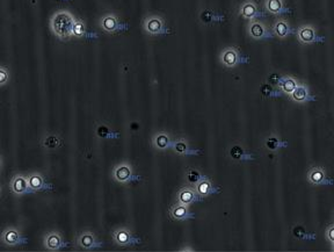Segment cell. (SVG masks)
I'll list each match as a JSON object with an SVG mask.
<instances>
[{
	"label": "cell",
	"mask_w": 334,
	"mask_h": 252,
	"mask_svg": "<svg viewBox=\"0 0 334 252\" xmlns=\"http://www.w3.org/2000/svg\"><path fill=\"white\" fill-rule=\"evenodd\" d=\"M8 79H9L8 70L6 69L5 66H1V68H0V82H1V86L6 85Z\"/></svg>",
	"instance_id": "cell-34"
},
{
	"label": "cell",
	"mask_w": 334,
	"mask_h": 252,
	"mask_svg": "<svg viewBox=\"0 0 334 252\" xmlns=\"http://www.w3.org/2000/svg\"><path fill=\"white\" fill-rule=\"evenodd\" d=\"M103 242L97 237V235L91 230H84L78 235L77 247L81 250L92 251L103 247Z\"/></svg>",
	"instance_id": "cell-6"
},
{
	"label": "cell",
	"mask_w": 334,
	"mask_h": 252,
	"mask_svg": "<svg viewBox=\"0 0 334 252\" xmlns=\"http://www.w3.org/2000/svg\"><path fill=\"white\" fill-rule=\"evenodd\" d=\"M219 62L228 69H233L241 63H246L247 58H243L239 50L234 47H227L219 55Z\"/></svg>",
	"instance_id": "cell-3"
},
{
	"label": "cell",
	"mask_w": 334,
	"mask_h": 252,
	"mask_svg": "<svg viewBox=\"0 0 334 252\" xmlns=\"http://www.w3.org/2000/svg\"><path fill=\"white\" fill-rule=\"evenodd\" d=\"M247 34L251 39L253 40H265V39H272V33L268 30V28L262 21L260 20H253L250 21L249 26H247Z\"/></svg>",
	"instance_id": "cell-11"
},
{
	"label": "cell",
	"mask_w": 334,
	"mask_h": 252,
	"mask_svg": "<svg viewBox=\"0 0 334 252\" xmlns=\"http://www.w3.org/2000/svg\"><path fill=\"white\" fill-rule=\"evenodd\" d=\"M239 15L241 18L246 19V20L253 21L257 20V18L259 17V9H257V6L253 0H246V1L243 2L240 6V11Z\"/></svg>",
	"instance_id": "cell-21"
},
{
	"label": "cell",
	"mask_w": 334,
	"mask_h": 252,
	"mask_svg": "<svg viewBox=\"0 0 334 252\" xmlns=\"http://www.w3.org/2000/svg\"><path fill=\"white\" fill-rule=\"evenodd\" d=\"M195 191H196V193L199 194L200 197H206L209 196H212V194L218 193L219 188L215 187L211 181H210L205 175V177H203L202 179L195 185Z\"/></svg>",
	"instance_id": "cell-20"
},
{
	"label": "cell",
	"mask_w": 334,
	"mask_h": 252,
	"mask_svg": "<svg viewBox=\"0 0 334 252\" xmlns=\"http://www.w3.org/2000/svg\"><path fill=\"white\" fill-rule=\"evenodd\" d=\"M113 239L119 247H131L141 243V238L136 237L128 228H117L113 231Z\"/></svg>",
	"instance_id": "cell-8"
},
{
	"label": "cell",
	"mask_w": 334,
	"mask_h": 252,
	"mask_svg": "<svg viewBox=\"0 0 334 252\" xmlns=\"http://www.w3.org/2000/svg\"><path fill=\"white\" fill-rule=\"evenodd\" d=\"M60 144H62V141H60L59 136L55 135V134H49V135L44 136L42 141L43 148H46L47 150H55L59 148Z\"/></svg>",
	"instance_id": "cell-29"
},
{
	"label": "cell",
	"mask_w": 334,
	"mask_h": 252,
	"mask_svg": "<svg viewBox=\"0 0 334 252\" xmlns=\"http://www.w3.org/2000/svg\"><path fill=\"white\" fill-rule=\"evenodd\" d=\"M265 8L268 13L273 15H279L287 12V7L284 6L283 0H266Z\"/></svg>",
	"instance_id": "cell-24"
},
{
	"label": "cell",
	"mask_w": 334,
	"mask_h": 252,
	"mask_svg": "<svg viewBox=\"0 0 334 252\" xmlns=\"http://www.w3.org/2000/svg\"><path fill=\"white\" fill-rule=\"evenodd\" d=\"M174 140H172L171 135L166 132H158L152 137V146L158 151H166L172 149Z\"/></svg>",
	"instance_id": "cell-14"
},
{
	"label": "cell",
	"mask_w": 334,
	"mask_h": 252,
	"mask_svg": "<svg viewBox=\"0 0 334 252\" xmlns=\"http://www.w3.org/2000/svg\"><path fill=\"white\" fill-rule=\"evenodd\" d=\"M200 19H201L202 24L209 25V24H211V22L223 21L224 20V17L216 14L212 9L206 8V9H203V11L201 12V14H200Z\"/></svg>",
	"instance_id": "cell-28"
},
{
	"label": "cell",
	"mask_w": 334,
	"mask_h": 252,
	"mask_svg": "<svg viewBox=\"0 0 334 252\" xmlns=\"http://www.w3.org/2000/svg\"><path fill=\"white\" fill-rule=\"evenodd\" d=\"M143 28L151 36H157V35L168 33L164 19L160 15H149V17H146L144 22H143Z\"/></svg>",
	"instance_id": "cell-4"
},
{
	"label": "cell",
	"mask_w": 334,
	"mask_h": 252,
	"mask_svg": "<svg viewBox=\"0 0 334 252\" xmlns=\"http://www.w3.org/2000/svg\"><path fill=\"white\" fill-rule=\"evenodd\" d=\"M77 19L66 9L56 12L50 20V29L59 40H69L72 37V31Z\"/></svg>",
	"instance_id": "cell-1"
},
{
	"label": "cell",
	"mask_w": 334,
	"mask_h": 252,
	"mask_svg": "<svg viewBox=\"0 0 334 252\" xmlns=\"http://www.w3.org/2000/svg\"><path fill=\"white\" fill-rule=\"evenodd\" d=\"M177 199H178V202L181 203V205L189 207L192 203L199 201L200 196H199V194L196 193L195 188L183 187V188H181V190L179 191V193H178Z\"/></svg>",
	"instance_id": "cell-18"
},
{
	"label": "cell",
	"mask_w": 334,
	"mask_h": 252,
	"mask_svg": "<svg viewBox=\"0 0 334 252\" xmlns=\"http://www.w3.org/2000/svg\"><path fill=\"white\" fill-rule=\"evenodd\" d=\"M260 93H261L263 97H267V98H270V97H279L280 92L275 91L274 88H273V85L270 84H262L260 86Z\"/></svg>",
	"instance_id": "cell-32"
},
{
	"label": "cell",
	"mask_w": 334,
	"mask_h": 252,
	"mask_svg": "<svg viewBox=\"0 0 334 252\" xmlns=\"http://www.w3.org/2000/svg\"><path fill=\"white\" fill-rule=\"evenodd\" d=\"M170 215L174 221H186V220L194 218V214L190 213L188 206L181 205L179 202H178V205L171 207Z\"/></svg>",
	"instance_id": "cell-22"
},
{
	"label": "cell",
	"mask_w": 334,
	"mask_h": 252,
	"mask_svg": "<svg viewBox=\"0 0 334 252\" xmlns=\"http://www.w3.org/2000/svg\"><path fill=\"white\" fill-rule=\"evenodd\" d=\"M28 184H29V187L33 191V193L51 190L52 188L51 185L47 184L43 174L40 173V172H33V173L28 174Z\"/></svg>",
	"instance_id": "cell-15"
},
{
	"label": "cell",
	"mask_w": 334,
	"mask_h": 252,
	"mask_svg": "<svg viewBox=\"0 0 334 252\" xmlns=\"http://www.w3.org/2000/svg\"><path fill=\"white\" fill-rule=\"evenodd\" d=\"M272 30H273V34H274L275 36L280 40L287 39L289 35L292 33L290 24H289L285 19H282V18L278 19V20L273 24Z\"/></svg>",
	"instance_id": "cell-19"
},
{
	"label": "cell",
	"mask_w": 334,
	"mask_h": 252,
	"mask_svg": "<svg viewBox=\"0 0 334 252\" xmlns=\"http://www.w3.org/2000/svg\"><path fill=\"white\" fill-rule=\"evenodd\" d=\"M60 1H69V0H60Z\"/></svg>",
	"instance_id": "cell-39"
},
{
	"label": "cell",
	"mask_w": 334,
	"mask_h": 252,
	"mask_svg": "<svg viewBox=\"0 0 334 252\" xmlns=\"http://www.w3.org/2000/svg\"><path fill=\"white\" fill-rule=\"evenodd\" d=\"M230 157L233 161L237 162H245V161H252L253 156L250 155L249 152L245 151V149L241 148L240 145H233L230 149Z\"/></svg>",
	"instance_id": "cell-25"
},
{
	"label": "cell",
	"mask_w": 334,
	"mask_h": 252,
	"mask_svg": "<svg viewBox=\"0 0 334 252\" xmlns=\"http://www.w3.org/2000/svg\"><path fill=\"white\" fill-rule=\"evenodd\" d=\"M100 27L107 34H114L116 31L126 29V28H122V25L120 24L119 18L115 14H106L104 17L101 18Z\"/></svg>",
	"instance_id": "cell-13"
},
{
	"label": "cell",
	"mask_w": 334,
	"mask_h": 252,
	"mask_svg": "<svg viewBox=\"0 0 334 252\" xmlns=\"http://www.w3.org/2000/svg\"><path fill=\"white\" fill-rule=\"evenodd\" d=\"M43 247L48 251H59L68 247V243H65L64 238L59 231L53 230L49 231L44 236Z\"/></svg>",
	"instance_id": "cell-10"
},
{
	"label": "cell",
	"mask_w": 334,
	"mask_h": 252,
	"mask_svg": "<svg viewBox=\"0 0 334 252\" xmlns=\"http://www.w3.org/2000/svg\"><path fill=\"white\" fill-rule=\"evenodd\" d=\"M307 179L308 184L313 186H330L333 184V180L327 177L326 170L321 167H312L308 171Z\"/></svg>",
	"instance_id": "cell-7"
},
{
	"label": "cell",
	"mask_w": 334,
	"mask_h": 252,
	"mask_svg": "<svg viewBox=\"0 0 334 252\" xmlns=\"http://www.w3.org/2000/svg\"><path fill=\"white\" fill-rule=\"evenodd\" d=\"M97 134L100 139H103V140H114L120 136L119 133H114L113 130H110L107 126H103V124H101V126L98 127Z\"/></svg>",
	"instance_id": "cell-30"
},
{
	"label": "cell",
	"mask_w": 334,
	"mask_h": 252,
	"mask_svg": "<svg viewBox=\"0 0 334 252\" xmlns=\"http://www.w3.org/2000/svg\"><path fill=\"white\" fill-rule=\"evenodd\" d=\"M290 100L294 101L296 104H307L308 101L313 100V98L311 97L310 90H308V86L307 84H298L297 87L295 88V91L292 92L290 97Z\"/></svg>",
	"instance_id": "cell-16"
},
{
	"label": "cell",
	"mask_w": 334,
	"mask_h": 252,
	"mask_svg": "<svg viewBox=\"0 0 334 252\" xmlns=\"http://www.w3.org/2000/svg\"><path fill=\"white\" fill-rule=\"evenodd\" d=\"M194 251V249H192V248H183V249H181V250L180 251Z\"/></svg>",
	"instance_id": "cell-37"
},
{
	"label": "cell",
	"mask_w": 334,
	"mask_h": 252,
	"mask_svg": "<svg viewBox=\"0 0 334 252\" xmlns=\"http://www.w3.org/2000/svg\"><path fill=\"white\" fill-rule=\"evenodd\" d=\"M292 235L295 238L301 239V241H311V239H316V234L308 231L303 225L296 224L292 228Z\"/></svg>",
	"instance_id": "cell-27"
},
{
	"label": "cell",
	"mask_w": 334,
	"mask_h": 252,
	"mask_svg": "<svg viewBox=\"0 0 334 252\" xmlns=\"http://www.w3.org/2000/svg\"><path fill=\"white\" fill-rule=\"evenodd\" d=\"M72 36L78 37V39L86 36V27H85L84 22L80 20H77V22L75 24V27H73Z\"/></svg>",
	"instance_id": "cell-33"
},
{
	"label": "cell",
	"mask_w": 334,
	"mask_h": 252,
	"mask_svg": "<svg viewBox=\"0 0 334 252\" xmlns=\"http://www.w3.org/2000/svg\"><path fill=\"white\" fill-rule=\"evenodd\" d=\"M1 242L4 243L6 247L13 248L17 245L25 244L27 242V239L22 236L20 231L18 230L14 226H8L6 228L1 234Z\"/></svg>",
	"instance_id": "cell-12"
},
{
	"label": "cell",
	"mask_w": 334,
	"mask_h": 252,
	"mask_svg": "<svg viewBox=\"0 0 334 252\" xmlns=\"http://www.w3.org/2000/svg\"><path fill=\"white\" fill-rule=\"evenodd\" d=\"M9 188H11V192L18 196H27V194L33 193V191L29 187V184H28V175H25L22 173L13 175V178L11 179V183H9Z\"/></svg>",
	"instance_id": "cell-9"
},
{
	"label": "cell",
	"mask_w": 334,
	"mask_h": 252,
	"mask_svg": "<svg viewBox=\"0 0 334 252\" xmlns=\"http://www.w3.org/2000/svg\"><path fill=\"white\" fill-rule=\"evenodd\" d=\"M172 150L178 156H190V155H199L201 154V151L197 149L190 148L189 143L187 142L186 139H178L174 140L173 145H172Z\"/></svg>",
	"instance_id": "cell-17"
},
{
	"label": "cell",
	"mask_w": 334,
	"mask_h": 252,
	"mask_svg": "<svg viewBox=\"0 0 334 252\" xmlns=\"http://www.w3.org/2000/svg\"><path fill=\"white\" fill-rule=\"evenodd\" d=\"M265 145H266L267 150H269V151H272V152H275L280 149L285 148V146L288 145V143L285 141H283V140H281V139H279L278 136L272 135V136L267 137Z\"/></svg>",
	"instance_id": "cell-26"
},
{
	"label": "cell",
	"mask_w": 334,
	"mask_h": 252,
	"mask_svg": "<svg viewBox=\"0 0 334 252\" xmlns=\"http://www.w3.org/2000/svg\"><path fill=\"white\" fill-rule=\"evenodd\" d=\"M186 177H187V180H188V183L196 185L203 177H205V175L200 173V172L195 170V168H189V170L186 172Z\"/></svg>",
	"instance_id": "cell-31"
},
{
	"label": "cell",
	"mask_w": 334,
	"mask_h": 252,
	"mask_svg": "<svg viewBox=\"0 0 334 252\" xmlns=\"http://www.w3.org/2000/svg\"><path fill=\"white\" fill-rule=\"evenodd\" d=\"M296 37H297L298 42L303 46H311L318 41H323L321 37L318 36L316 27L312 25H302L298 27L296 31Z\"/></svg>",
	"instance_id": "cell-5"
},
{
	"label": "cell",
	"mask_w": 334,
	"mask_h": 252,
	"mask_svg": "<svg viewBox=\"0 0 334 252\" xmlns=\"http://www.w3.org/2000/svg\"><path fill=\"white\" fill-rule=\"evenodd\" d=\"M281 79H282L281 75H279V73H272V75H269L268 82H269L270 85L278 86L279 83L281 82Z\"/></svg>",
	"instance_id": "cell-35"
},
{
	"label": "cell",
	"mask_w": 334,
	"mask_h": 252,
	"mask_svg": "<svg viewBox=\"0 0 334 252\" xmlns=\"http://www.w3.org/2000/svg\"><path fill=\"white\" fill-rule=\"evenodd\" d=\"M298 84H300V83H298V81L295 77H292V76H282V79L281 82L279 83L278 87L283 94L290 97L292 92L295 91V88L298 86Z\"/></svg>",
	"instance_id": "cell-23"
},
{
	"label": "cell",
	"mask_w": 334,
	"mask_h": 252,
	"mask_svg": "<svg viewBox=\"0 0 334 252\" xmlns=\"http://www.w3.org/2000/svg\"><path fill=\"white\" fill-rule=\"evenodd\" d=\"M332 250H333V251H334V243H333V244H332Z\"/></svg>",
	"instance_id": "cell-38"
},
{
	"label": "cell",
	"mask_w": 334,
	"mask_h": 252,
	"mask_svg": "<svg viewBox=\"0 0 334 252\" xmlns=\"http://www.w3.org/2000/svg\"><path fill=\"white\" fill-rule=\"evenodd\" d=\"M325 237L331 243H334V224H331L325 231Z\"/></svg>",
	"instance_id": "cell-36"
},
{
	"label": "cell",
	"mask_w": 334,
	"mask_h": 252,
	"mask_svg": "<svg viewBox=\"0 0 334 252\" xmlns=\"http://www.w3.org/2000/svg\"><path fill=\"white\" fill-rule=\"evenodd\" d=\"M111 178H113L114 181L122 185H128L131 181L141 180V177L133 173L131 164H129L127 162L120 163V164L114 167L113 172H111Z\"/></svg>",
	"instance_id": "cell-2"
}]
</instances>
